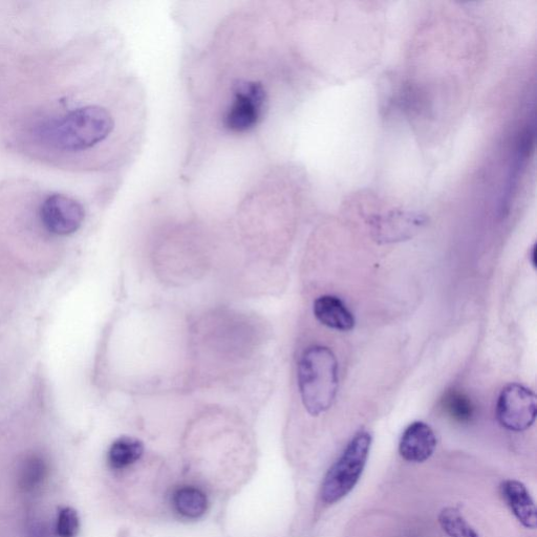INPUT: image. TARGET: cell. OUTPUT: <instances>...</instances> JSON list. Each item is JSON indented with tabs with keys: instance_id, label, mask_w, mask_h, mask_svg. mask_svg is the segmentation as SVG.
I'll list each match as a JSON object with an SVG mask.
<instances>
[{
	"instance_id": "cell-1",
	"label": "cell",
	"mask_w": 537,
	"mask_h": 537,
	"mask_svg": "<svg viewBox=\"0 0 537 537\" xmlns=\"http://www.w3.org/2000/svg\"><path fill=\"white\" fill-rule=\"evenodd\" d=\"M115 130L112 114L99 105L80 107L44 127L41 138L67 153H79L104 142Z\"/></svg>"
},
{
	"instance_id": "cell-2",
	"label": "cell",
	"mask_w": 537,
	"mask_h": 537,
	"mask_svg": "<svg viewBox=\"0 0 537 537\" xmlns=\"http://www.w3.org/2000/svg\"><path fill=\"white\" fill-rule=\"evenodd\" d=\"M297 377L307 412L317 417L329 411L338 392V363L334 353L322 346L308 348L300 357Z\"/></svg>"
},
{
	"instance_id": "cell-3",
	"label": "cell",
	"mask_w": 537,
	"mask_h": 537,
	"mask_svg": "<svg viewBox=\"0 0 537 537\" xmlns=\"http://www.w3.org/2000/svg\"><path fill=\"white\" fill-rule=\"evenodd\" d=\"M373 438L369 432L357 433L322 482V502L333 505L345 499L362 477L370 456Z\"/></svg>"
},
{
	"instance_id": "cell-4",
	"label": "cell",
	"mask_w": 537,
	"mask_h": 537,
	"mask_svg": "<svg viewBox=\"0 0 537 537\" xmlns=\"http://www.w3.org/2000/svg\"><path fill=\"white\" fill-rule=\"evenodd\" d=\"M267 104L268 93L262 81L236 80L222 116V125L230 134H248L263 120Z\"/></svg>"
},
{
	"instance_id": "cell-5",
	"label": "cell",
	"mask_w": 537,
	"mask_h": 537,
	"mask_svg": "<svg viewBox=\"0 0 537 537\" xmlns=\"http://www.w3.org/2000/svg\"><path fill=\"white\" fill-rule=\"evenodd\" d=\"M537 404L535 394L526 386L510 383L502 390L496 408L499 423L508 431H527L535 422Z\"/></svg>"
},
{
	"instance_id": "cell-6",
	"label": "cell",
	"mask_w": 537,
	"mask_h": 537,
	"mask_svg": "<svg viewBox=\"0 0 537 537\" xmlns=\"http://www.w3.org/2000/svg\"><path fill=\"white\" fill-rule=\"evenodd\" d=\"M40 219L49 232L70 235L82 226L85 210L78 201L70 197L53 195L41 205Z\"/></svg>"
},
{
	"instance_id": "cell-7",
	"label": "cell",
	"mask_w": 537,
	"mask_h": 537,
	"mask_svg": "<svg viewBox=\"0 0 537 537\" xmlns=\"http://www.w3.org/2000/svg\"><path fill=\"white\" fill-rule=\"evenodd\" d=\"M426 218L422 214L395 210L375 216L370 225L373 238L379 244H392L410 240L425 225Z\"/></svg>"
},
{
	"instance_id": "cell-8",
	"label": "cell",
	"mask_w": 537,
	"mask_h": 537,
	"mask_svg": "<svg viewBox=\"0 0 537 537\" xmlns=\"http://www.w3.org/2000/svg\"><path fill=\"white\" fill-rule=\"evenodd\" d=\"M437 437L428 424L416 421L408 425L400 443V456L407 462L423 463L431 458L437 448Z\"/></svg>"
},
{
	"instance_id": "cell-9",
	"label": "cell",
	"mask_w": 537,
	"mask_h": 537,
	"mask_svg": "<svg viewBox=\"0 0 537 537\" xmlns=\"http://www.w3.org/2000/svg\"><path fill=\"white\" fill-rule=\"evenodd\" d=\"M502 496L517 519L525 528L535 529L537 511L527 487L517 480H506L501 485Z\"/></svg>"
},
{
	"instance_id": "cell-10",
	"label": "cell",
	"mask_w": 537,
	"mask_h": 537,
	"mask_svg": "<svg viewBox=\"0 0 537 537\" xmlns=\"http://www.w3.org/2000/svg\"><path fill=\"white\" fill-rule=\"evenodd\" d=\"M320 324L336 331L348 332L355 327V317L342 300L333 295L318 297L313 306Z\"/></svg>"
},
{
	"instance_id": "cell-11",
	"label": "cell",
	"mask_w": 537,
	"mask_h": 537,
	"mask_svg": "<svg viewBox=\"0 0 537 537\" xmlns=\"http://www.w3.org/2000/svg\"><path fill=\"white\" fill-rule=\"evenodd\" d=\"M173 505L182 517L197 520L203 517L208 509L206 494L196 487H182L173 496Z\"/></svg>"
},
{
	"instance_id": "cell-12",
	"label": "cell",
	"mask_w": 537,
	"mask_h": 537,
	"mask_svg": "<svg viewBox=\"0 0 537 537\" xmlns=\"http://www.w3.org/2000/svg\"><path fill=\"white\" fill-rule=\"evenodd\" d=\"M144 453L143 443L131 437L116 440L107 455V460L113 469L121 470L138 462Z\"/></svg>"
},
{
	"instance_id": "cell-13",
	"label": "cell",
	"mask_w": 537,
	"mask_h": 537,
	"mask_svg": "<svg viewBox=\"0 0 537 537\" xmlns=\"http://www.w3.org/2000/svg\"><path fill=\"white\" fill-rule=\"evenodd\" d=\"M444 412L453 420L459 423H469L476 416V406L472 400L462 392L450 391L443 400Z\"/></svg>"
},
{
	"instance_id": "cell-14",
	"label": "cell",
	"mask_w": 537,
	"mask_h": 537,
	"mask_svg": "<svg viewBox=\"0 0 537 537\" xmlns=\"http://www.w3.org/2000/svg\"><path fill=\"white\" fill-rule=\"evenodd\" d=\"M439 524L449 537H480L461 511L454 507H446L440 512Z\"/></svg>"
},
{
	"instance_id": "cell-15",
	"label": "cell",
	"mask_w": 537,
	"mask_h": 537,
	"mask_svg": "<svg viewBox=\"0 0 537 537\" xmlns=\"http://www.w3.org/2000/svg\"><path fill=\"white\" fill-rule=\"evenodd\" d=\"M48 476V464L39 456H30L20 468L19 483L26 491L37 489Z\"/></svg>"
},
{
	"instance_id": "cell-16",
	"label": "cell",
	"mask_w": 537,
	"mask_h": 537,
	"mask_svg": "<svg viewBox=\"0 0 537 537\" xmlns=\"http://www.w3.org/2000/svg\"><path fill=\"white\" fill-rule=\"evenodd\" d=\"M79 529L77 512L72 508H63L58 513L56 532L59 537H74Z\"/></svg>"
},
{
	"instance_id": "cell-17",
	"label": "cell",
	"mask_w": 537,
	"mask_h": 537,
	"mask_svg": "<svg viewBox=\"0 0 537 537\" xmlns=\"http://www.w3.org/2000/svg\"><path fill=\"white\" fill-rule=\"evenodd\" d=\"M535 255H536V248H535V245H534L532 247V249H531V252H530V262H531V264H532V266L534 268L536 267Z\"/></svg>"
}]
</instances>
